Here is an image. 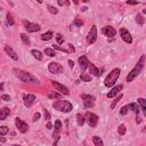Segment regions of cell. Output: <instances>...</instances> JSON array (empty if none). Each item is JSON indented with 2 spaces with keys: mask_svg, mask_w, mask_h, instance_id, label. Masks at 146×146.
Returning a JSON list of instances; mask_svg holds the SVG:
<instances>
[{
  "mask_svg": "<svg viewBox=\"0 0 146 146\" xmlns=\"http://www.w3.org/2000/svg\"><path fill=\"white\" fill-rule=\"evenodd\" d=\"M10 114V110L8 107H2L0 110V120H6V117Z\"/></svg>",
  "mask_w": 146,
  "mask_h": 146,
  "instance_id": "cell-20",
  "label": "cell"
},
{
  "mask_svg": "<svg viewBox=\"0 0 146 146\" xmlns=\"http://www.w3.org/2000/svg\"><path fill=\"white\" fill-rule=\"evenodd\" d=\"M51 127H52L51 123H47V128H48V129H51Z\"/></svg>",
  "mask_w": 146,
  "mask_h": 146,
  "instance_id": "cell-48",
  "label": "cell"
},
{
  "mask_svg": "<svg viewBox=\"0 0 146 146\" xmlns=\"http://www.w3.org/2000/svg\"><path fill=\"white\" fill-rule=\"evenodd\" d=\"M59 94H57V92H50L49 95H48V97L49 98H51V99H55V98H59Z\"/></svg>",
  "mask_w": 146,
  "mask_h": 146,
  "instance_id": "cell-39",
  "label": "cell"
},
{
  "mask_svg": "<svg viewBox=\"0 0 146 146\" xmlns=\"http://www.w3.org/2000/svg\"><path fill=\"white\" fill-rule=\"evenodd\" d=\"M55 128H54V132H52V137L54 138H56V139H58L59 137H58V135H59V132H60V130H62V122L59 121V120H56L55 121V125H54Z\"/></svg>",
  "mask_w": 146,
  "mask_h": 146,
  "instance_id": "cell-15",
  "label": "cell"
},
{
  "mask_svg": "<svg viewBox=\"0 0 146 146\" xmlns=\"http://www.w3.org/2000/svg\"><path fill=\"white\" fill-rule=\"evenodd\" d=\"M23 100H24V105L26 107H31L32 104L35 100V96L32 95V94H24L23 95Z\"/></svg>",
  "mask_w": 146,
  "mask_h": 146,
  "instance_id": "cell-12",
  "label": "cell"
},
{
  "mask_svg": "<svg viewBox=\"0 0 146 146\" xmlns=\"http://www.w3.org/2000/svg\"><path fill=\"white\" fill-rule=\"evenodd\" d=\"M82 1H83V2H88L89 0H82Z\"/></svg>",
  "mask_w": 146,
  "mask_h": 146,
  "instance_id": "cell-51",
  "label": "cell"
},
{
  "mask_svg": "<svg viewBox=\"0 0 146 146\" xmlns=\"http://www.w3.org/2000/svg\"><path fill=\"white\" fill-rule=\"evenodd\" d=\"M21 39H22L24 44H27V46L30 44V39H29V36L25 33H21Z\"/></svg>",
  "mask_w": 146,
  "mask_h": 146,
  "instance_id": "cell-28",
  "label": "cell"
},
{
  "mask_svg": "<svg viewBox=\"0 0 146 146\" xmlns=\"http://www.w3.org/2000/svg\"><path fill=\"white\" fill-rule=\"evenodd\" d=\"M88 67H89V72L92 74V75H95V76H100V72H99V70L94 65V64H91V63H89L88 64Z\"/></svg>",
  "mask_w": 146,
  "mask_h": 146,
  "instance_id": "cell-19",
  "label": "cell"
},
{
  "mask_svg": "<svg viewBox=\"0 0 146 146\" xmlns=\"http://www.w3.org/2000/svg\"><path fill=\"white\" fill-rule=\"evenodd\" d=\"M84 117H86V120L88 121V124H89L91 128H94V127L97 125L98 116H97L96 114H94V113H91V112H87V113L84 114Z\"/></svg>",
  "mask_w": 146,
  "mask_h": 146,
  "instance_id": "cell-7",
  "label": "cell"
},
{
  "mask_svg": "<svg viewBox=\"0 0 146 146\" xmlns=\"http://www.w3.org/2000/svg\"><path fill=\"white\" fill-rule=\"evenodd\" d=\"M127 3L128 5H138L139 2L137 0H127Z\"/></svg>",
  "mask_w": 146,
  "mask_h": 146,
  "instance_id": "cell-42",
  "label": "cell"
},
{
  "mask_svg": "<svg viewBox=\"0 0 146 146\" xmlns=\"http://www.w3.org/2000/svg\"><path fill=\"white\" fill-rule=\"evenodd\" d=\"M15 123H16V127H17V129H18V131H19V132L25 133V132L29 130V125H27V123H26V122H24V121H22L21 119L16 117Z\"/></svg>",
  "mask_w": 146,
  "mask_h": 146,
  "instance_id": "cell-9",
  "label": "cell"
},
{
  "mask_svg": "<svg viewBox=\"0 0 146 146\" xmlns=\"http://www.w3.org/2000/svg\"><path fill=\"white\" fill-rule=\"evenodd\" d=\"M96 39H97V27H96V25H92L87 35V42L89 44H92L96 41Z\"/></svg>",
  "mask_w": 146,
  "mask_h": 146,
  "instance_id": "cell-8",
  "label": "cell"
},
{
  "mask_svg": "<svg viewBox=\"0 0 146 146\" xmlns=\"http://www.w3.org/2000/svg\"><path fill=\"white\" fill-rule=\"evenodd\" d=\"M128 110H129V108H128V106H123V107L121 108L120 113H121L122 115H124V114H127V113H128Z\"/></svg>",
  "mask_w": 146,
  "mask_h": 146,
  "instance_id": "cell-40",
  "label": "cell"
},
{
  "mask_svg": "<svg viewBox=\"0 0 146 146\" xmlns=\"http://www.w3.org/2000/svg\"><path fill=\"white\" fill-rule=\"evenodd\" d=\"M80 79H81L82 81H84V82H89V81L91 80V76L88 75V74H86V73H82V74L80 75Z\"/></svg>",
  "mask_w": 146,
  "mask_h": 146,
  "instance_id": "cell-33",
  "label": "cell"
},
{
  "mask_svg": "<svg viewBox=\"0 0 146 146\" xmlns=\"http://www.w3.org/2000/svg\"><path fill=\"white\" fill-rule=\"evenodd\" d=\"M36 1H38L39 3H42V2H43V0H36Z\"/></svg>",
  "mask_w": 146,
  "mask_h": 146,
  "instance_id": "cell-50",
  "label": "cell"
},
{
  "mask_svg": "<svg viewBox=\"0 0 146 146\" xmlns=\"http://www.w3.org/2000/svg\"><path fill=\"white\" fill-rule=\"evenodd\" d=\"M6 17H7V24H8L9 26H13V25H14V23H15V22H14V18H13V15L8 13Z\"/></svg>",
  "mask_w": 146,
  "mask_h": 146,
  "instance_id": "cell-30",
  "label": "cell"
},
{
  "mask_svg": "<svg viewBox=\"0 0 146 146\" xmlns=\"http://www.w3.org/2000/svg\"><path fill=\"white\" fill-rule=\"evenodd\" d=\"M81 98L83 100V105H84L86 108H90V107L94 106V104H95V97L94 96L87 95V94H82Z\"/></svg>",
  "mask_w": 146,
  "mask_h": 146,
  "instance_id": "cell-6",
  "label": "cell"
},
{
  "mask_svg": "<svg viewBox=\"0 0 146 146\" xmlns=\"http://www.w3.org/2000/svg\"><path fill=\"white\" fill-rule=\"evenodd\" d=\"M138 104L140 105V107H141V111L144 112V114L146 115V100L144 99V98H138Z\"/></svg>",
  "mask_w": 146,
  "mask_h": 146,
  "instance_id": "cell-22",
  "label": "cell"
},
{
  "mask_svg": "<svg viewBox=\"0 0 146 146\" xmlns=\"http://www.w3.org/2000/svg\"><path fill=\"white\" fill-rule=\"evenodd\" d=\"M0 141H1V143H6V138H3V137H0Z\"/></svg>",
  "mask_w": 146,
  "mask_h": 146,
  "instance_id": "cell-47",
  "label": "cell"
},
{
  "mask_svg": "<svg viewBox=\"0 0 146 146\" xmlns=\"http://www.w3.org/2000/svg\"><path fill=\"white\" fill-rule=\"evenodd\" d=\"M72 1H73V2H74V3H75V5H76V3H78V2H79V1H78V0H72Z\"/></svg>",
  "mask_w": 146,
  "mask_h": 146,
  "instance_id": "cell-49",
  "label": "cell"
},
{
  "mask_svg": "<svg viewBox=\"0 0 146 146\" xmlns=\"http://www.w3.org/2000/svg\"><path fill=\"white\" fill-rule=\"evenodd\" d=\"M47 8H48L49 13H50V14H52V15H56V14L58 13V9H57V8H55V7H54V6H51V5H47Z\"/></svg>",
  "mask_w": 146,
  "mask_h": 146,
  "instance_id": "cell-31",
  "label": "cell"
},
{
  "mask_svg": "<svg viewBox=\"0 0 146 146\" xmlns=\"http://www.w3.org/2000/svg\"><path fill=\"white\" fill-rule=\"evenodd\" d=\"M144 64H145V56L141 55V57H140V59L138 60L137 65L128 73V75H127V82H131L135 78H137V76L139 75V73H140L141 70L144 68Z\"/></svg>",
  "mask_w": 146,
  "mask_h": 146,
  "instance_id": "cell-2",
  "label": "cell"
},
{
  "mask_svg": "<svg viewBox=\"0 0 146 146\" xmlns=\"http://www.w3.org/2000/svg\"><path fill=\"white\" fill-rule=\"evenodd\" d=\"M39 119H40V113H39V112H36V113L34 114V116H33V121L35 122V121H38Z\"/></svg>",
  "mask_w": 146,
  "mask_h": 146,
  "instance_id": "cell-43",
  "label": "cell"
},
{
  "mask_svg": "<svg viewBox=\"0 0 146 146\" xmlns=\"http://www.w3.org/2000/svg\"><path fill=\"white\" fill-rule=\"evenodd\" d=\"M0 90H2V84H0Z\"/></svg>",
  "mask_w": 146,
  "mask_h": 146,
  "instance_id": "cell-52",
  "label": "cell"
},
{
  "mask_svg": "<svg viewBox=\"0 0 146 146\" xmlns=\"http://www.w3.org/2000/svg\"><path fill=\"white\" fill-rule=\"evenodd\" d=\"M8 131H9V129H8L6 125L0 127V136H5V135H7V133H8Z\"/></svg>",
  "mask_w": 146,
  "mask_h": 146,
  "instance_id": "cell-35",
  "label": "cell"
},
{
  "mask_svg": "<svg viewBox=\"0 0 146 146\" xmlns=\"http://www.w3.org/2000/svg\"><path fill=\"white\" fill-rule=\"evenodd\" d=\"M120 35H121V38H122V40H123L124 42H127V43H131V42H132V36H131V34L128 32L127 29L122 27V29L120 30Z\"/></svg>",
  "mask_w": 146,
  "mask_h": 146,
  "instance_id": "cell-10",
  "label": "cell"
},
{
  "mask_svg": "<svg viewBox=\"0 0 146 146\" xmlns=\"http://www.w3.org/2000/svg\"><path fill=\"white\" fill-rule=\"evenodd\" d=\"M136 22H137L138 24H144V23H145V18H144V16H143L141 14H138V15L136 16Z\"/></svg>",
  "mask_w": 146,
  "mask_h": 146,
  "instance_id": "cell-32",
  "label": "cell"
},
{
  "mask_svg": "<svg viewBox=\"0 0 146 146\" xmlns=\"http://www.w3.org/2000/svg\"><path fill=\"white\" fill-rule=\"evenodd\" d=\"M58 3H59L60 6H63V5L70 6V1H68V0H58Z\"/></svg>",
  "mask_w": 146,
  "mask_h": 146,
  "instance_id": "cell-41",
  "label": "cell"
},
{
  "mask_svg": "<svg viewBox=\"0 0 146 146\" xmlns=\"http://www.w3.org/2000/svg\"><path fill=\"white\" fill-rule=\"evenodd\" d=\"M102 32H103L104 35L110 36V38H111V36H114V35L116 34L115 29L112 27V26H105V27H103V29H102Z\"/></svg>",
  "mask_w": 146,
  "mask_h": 146,
  "instance_id": "cell-14",
  "label": "cell"
},
{
  "mask_svg": "<svg viewBox=\"0 0 146 146\" xmlns=\"http://www.w3.org/2000/svg\"><path fill=\"white\" fill-rule=\"evenodd\" d=\"M44 119H46V120H50V114L48 113L47 110H44Z\"/></svg>",
  "mask_w": 146,
  "mask_h": 146,
  "instance_id": "cell-45",
  "label": "cell"
},
{
  "mask_svg": "<svg viewBox=\"0 0 146 146\" xmlns=\"http://www.w3.org/2000/svg\"><path fill=\"white\" fill-rule=\"evenodd\" d=\"M31 52H32L33 57H34V58H36L38 60H41V59H42V54H41L39 50H36V49H33Z\"/></svg>",
  "mask_w": 146,
  "mask_h": 146,
  "instance_id": "cell-26",
  "label": "cell"
},
{
  "mask_svg": "<svg viewBox=\"0 0 146 146\" xmlns=\"http://www.w3.org/2000/svg\"><path fill=\"white\" fill-rule=\"evenodd\" d=\"M51 84H52V87H55V89H56L57 91H59L60 94H64V95H68V94H70L68 89H67L64 84H60V83L57 82V81H51Z\"/></svg>",
  "mask_w": 146,
  "mask_h": 146,
  "instance_id": "cell-11",
  "label": "cell"
},
{
  "mask_svg": "<svg viewBox=\"0 0 146 146\" xmlns=\"http://www.w3.org/2000/svg\"><path fill=\"white\" fill-rule=\"evenodd\" d=\"M128 108L131 110L136 115H138V113H139V106H138L137 103H130V104L128 105Z\"/></svg>",
  "mask_w": 146,
  "mask_h": 146,
  "instance_id": "cell-21",
  "label": "cell"
},
{
  "mask_svg": "<svg viewBox=\"0 0 146 146\" xmlns=\"http://www.w3.org/2000/svg\"><path fill=\"white\" fill-rule=\"evenodd\" d=\"M120 73H121L120 68H114V70H112V71L110 72V74L106 76V79H105V81H104V84H105L106 87H113V86L115 84V82L117 81V79H119V76H120Z\"/></svg>",
  "mask_w": 146,
  "mask_h": 146,
  "instance_id": "cell-4",
  "label": "cell"
},
{
  "mask_svg": "<svg viewBox=\"0 0 146 146\" xmlns=\"http://www.w3.org/2000/svg\"><path fill=\"white\" fill-rule=\"evenodd\" d=\"M14 72L16 74V76L22 81V82H25V83H38L39 80L32 75L31 73L29 72H25L23 70H19V68H14Z\"/></svg>",
  "mask_w": 146,
  "mask_h": 146,
  "instance_id": "cell-1",
  "label": "cell"
},
{
  "mask_svg": "<svg viewBox=\"0 0 146 146\" xmlns=\"http://www.w3.org/2000/svg\"><path fill=\"white\" fill-rule=\"evenodd\" d=\"M1 99L6 100V102H9V100H10V97H9L8 95H2V96H1Z\"/></svg>",
  "mask_w": 146,
  "mask_h": 146,
  "instance_id": "cell-44",
  "label": "cell"
},
{
  "mask_svg": "<svg viewBox=\"0 0 146 146\" xmlns=\"http://www.w3.org/2000/svg\"><path fill=\"white\" fill-rule=\"evenodd\" d=\"M56 40H57V43L58 44H62L64 42V38H63V35L60 33H57L56 34Z\"/></svg>",
  "mask_w": 146,
  "mask_h": 146,
  "instance_id": "cell-36",
  "label": "cell"
},
{
  "mask_svg": "<svg viewBox=\"0 0 146 146\" xmlns=\"http://www.w3.org/2000/svg\"><path fill=\"white\" fill-rule=\"evenodd\" d=\"M5 51L7 52V55H9V57L11 58V59H14V60H18V56H17V54L15 52V50L11 48V47H9V46H5Z\"/></svg>",
  "mask_w": 146,
  "mask_h": 146,
  "instance_id": "cell-16",
  "label": "cell"
},
{
  "mask_svg": "<svg viewBox=\"0 0 146 146\" xmlns=\"http://www.w3.org/2000/svg\"><path fill=\"white\" fill-rule=\"evenodd\" d=\"M73 24H74L75 26H82V25H83V22H82L81 19H79V18H75L74 22H73Z\"/></svg>",
  "mask_w": 146,
  "mask_h": 146,
  "instance_id": "cell-38",
  "label": "cell"
},
{
  "mask_svg": "<svg viewBox=\"0 0 146 146\" xmlns=\"http://www.w3.org/2000/svg\"><path fill=\"white\" fill-rule=\"evenodd\" d=\"M76 122H78V124L79 125H83V123L86 122V117H84V115H82V114H78L76 115Z\"/></svg>",
  "mask_w": 146,
  "mask_h": 146,
  "instance_id": "cell-24",
  "label": "cell"
},
{
  "mask_svg": "<svg viewBox=\"0 0 146 146\" xmlns=\"http://www.w3.org/2000/svg\"><path fill=\"white\" fill-rule=\"evenodd\" d=\"M23 23H24V26H25L27 32H36V31L40 30V25H38V24L30 23L29 21H24Z\"/></svg>",
  "mask_w": 146,
  "mask_h": 146,
  "instance_id": "cell-13",
  "label": "cell"
},
{
  "mask_svg": "<svg viewBox=\"0 0 146 146\" xmlns=\"http://www.w3.org/2000/svg\"><path fill=\"white\" fill-rule=\"evenodd\" d=\"M68 65H70V67L72 68V67H73V65H74V63H73V60H71V59H70V60H68Z\"/></svg>",
  "mask_w": 146,
  "mask_h": 146,
  "instance_id": "cell-46",
  "label": "cell"
},
{
  "mask_svg": "<svg viewBox=\"0 0 146 146\" xmlns=\"http://www.w3.org/2000/svg\"><path fill=\"white\" fill-rule=\"evenodd\" d=\"M125 131H127L125 125H124V124H120L119 128H117V132H119V135H120V136H123V135L125 133Z\"/></svg>",
  "mask_w": 146,
  "mask_h": 146,
  "instance_id": "cell-29",
  "label": "cell"
},
{
  "mask_svg": "<svg viewBox=\"0 0 146 146\" xmlns=\"http://www.w3.org/2000/svg\"><path fill=\"white\" fill-rule=\"evenodd\" d=\"M52 32L51 31H48V32H46V33H43L42 35H41V39L43 40V41H48V40H50L51 38H52Z\"/></svg>",
  "mask_w": 146,
  "mask_h": 146,
  "instance_id": "cell-23",
  "label": "cell"
},
{
  "mask_svg": "<svg viewBox=\"0 0 146 146\" xmlns=\"http://www.w3.org/2000/svg\"><path fill=\"white\" fill-rule=\"evenodd\" d=\"M121 98H122V95H121V94H120L119 96H116V97L114 98V100H113V103L111 104V108H114V107H115V105H116V104H117V103L120 102V99H121Z\"/></svg>",
  "mask_w": 146,
  "mask_h": 146,
  "instance_id": "cell-34",
  "label": "cell"
},
{
  "mask_svg": "<svg viewBox=\"0 0 146 146\" xmlns=\"http://www.w3.org/2000/svg\"><path fill=\"white\" fill-rule=\"evenodd\" d=\"M44 54L47 56H49V57H55L56 56V51L54 49H51V48H46L44 49Z\"/></svg>",
  "mask_w": 146,
  "mask_h": 146,
  "instance_id": "cell-27",
  "label": "cell"
},
{
  "mask_svg": "<svg viewBox=\"0 0 146 146\" xmlns=\"http://www.w3.org/2000/svg\"><path fill=\"white\" fill-rule=\"evenodd\" d=\"M52 107L59 112H64V113H68L73 110V106L70 102L67 100H55L52 103Z\"/></svg>",
  "mask_w": 146,
  "mask_h": 146,
  "instance_id": "cell-3",
  "label": "cell"
},
{
  "mask_svg": "<svg viewBox=\"0 0 146 146\" xmlns=\"http://www.w3.org/2000/svg\"><path fill=\"white\" fill-rule=\"evenodd\" d=\"M79 64H80V67H81V70L82 71H84L87 67H88V64H89V60H88V58H87V56H81V57H79Z\"/></svg>",
  "mask_w": 146,
  "mask_h": 146,
  "instance_id": "cell-18",
  "label": "cell"
},
{
  "mask_svg": "<svg viewBox=\"0 0 146 146\" xmlns=\"http://www.w3.org/2000/svg\"><path fill=\"white\" fill-rule=\"evenodd\" d=\"M48 70H49V72L52 73V74H60V73H63L64 67H63L59 63L51 62V63H49V65H48Z\"/></svg>",
  "mask_w": 146,
  "mask_h": 146,
  "instance_id": "cell-5",
  "label": "cell"
},
{
  "mask_svg": "<svg viewBox=\"0 0 146 146\" xmlns=\"http://www.w3.org/2000/svg\"><path fill=\"white\" fill-rule=\"evenodd\" d=\"M122 87H123L122 84H119V86H115V87H113V88H112V90H111V91H110V92H108L106 96H107L108 98H113L114 96L119 95V92L122 90Z\"/></svg>",
  "mask_w": 146,
  "mask_h": 146,
  "instance_id": "cell-17",
  "label": "cell"
},
{
  "mask_svg": "<svg viewBox=\"0 0 146 146\" xmlns=\"http://www.w3.org/2000/svg\"><path fill=\"white\" fill-rule=\"evenodd\" d=\"M92 143H94V145H96V146H103V140L98 137V136H94L92 137Z\"/></svg>",
  "mask_w": 146,
  "mask_h": 146,
  "instance_id": "cell-25",
  "label": "cell"
},
{
  "mask_svg": "<svg viewBox=\"0 0 146 146\" xmlns=\"http://www.w3.org/2000/svg\"><path fill=\"white\" fill-rule=\"evenodd\" d=\"M54 49H58V50H60V51H64V52H66V54H70V50H68V49H65V48H63V47H60V46H55V44H54Z\"/></svg>",
  "mask_w": 146,
  "mask_h": 146,
  "instance_id": "cell-37",
  "label": "cell"
}]
</instances>
